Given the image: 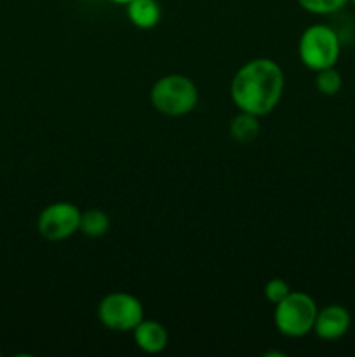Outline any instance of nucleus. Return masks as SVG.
Masks as SVG:
<instances>
[{"instance_id":"obj_1","label":"nucleus","mask_w":355,"mask_h":357,"mask_svg":"<svg viewBox=\"0 0 355 357\" xmlns=\"http://www.w3.org/2000/svg\"><path fill=\"white\" fill-rule=\"evenodd\" d=\"M284 87L285 77L281 65L270 58H256L237 70L230 96L240 112L265 117L281 103Z\"/></svg>"},{"instance_id":"obj_2","label":"nucleus","mask_w":355,"mask_h":357,"mask_svg":"<svg viewBox=\"0 0 355 357\" xmlns=\"http://www.w3.org/2000/svg\"><path fill=\"white\" fill-rule=\"evenodd\" d=\"M150 101L159 114L167 117H183L195 110L198 89L191 79L180 73L164 75L153 84Z\"/></svg>"},{"instance_id":"obj_3","label":"nucleus","mask_w":355,"mask_h":357,"mask_svg":"<svg viewBox=\"0 0 355 357\" xmlns=\"http://www.w3.org/2000/svg\"><path fill=\"white\" fill-rule=\"evenodd\" d=\"M298 54L308 70L331 68L341 54V37L329 24H312L301 33L298 42Z\"/></svg>"},{"instance_id":"obj_4","label":"nucleus","mask_w":355,"mask_h":357,"mask_svg":"<svg viewBox=\"0 0 355 357\" xmlns=\"http://www.w3.org/2000/svg\"><path fill=\"white\" fill-rule=\"evenodd\" d=\"M319 309L308 293L291 291L275 305L274 323L278 333L287 338H301L313 331Z\"/></svg>"},{"instance_id":"obj_5","label":"nucleus","mask_w":355,"mask_h":357,"mask_svg":"<svg viewBox=\"0 0 355 357\" xmlns=\"http://www.w3.org/2000/svg\"><path fill=\"white\" fill-rule=\"evenodd\" d=\"M97 317L106 330L132 331L145 319V310L134 295L115 291L101 298Z\"/></svg>"},{"instance_id":"obj_6","label":"nucleus","mask_w":355,"mask_h":357,"mask_svg":"<svg viewBox=\"0 0 355 357\" xmlns=\"http://www.w3.org/2000/svg\"><path fill=\"white\" fill-rule=\"evenodd\" d=\"M80 216L82 211L72 202H52L38 215L37 230L45 241H65L80 230Z\"/></svg>"},{"instance_id":"obj_7","label":"nucleus","mask_w":355,"mask_h":357,"mask_svg":"<svg viewBox=\"0 0 355 357\" xmlns=\"http://www.w3.org/2000/svg\"><path fill=\"white\" fill-rule=\"evenodd\" d=\"M352 326V316L345 307L327 305L317 312L313 333L326 342H334L343 338Z\"/></svg>"},{"instance_id":"obj_8","label":"nucleus","mask_w":355,"mask_h":357,"mask_svg":"<svg viewBox=\"0 0 355 357\" xmlns=\"http://www.w3.org/2000/svg\"><path fill=\"white\" fill-rule=\"evenodd\" d=\"M132 337H134L136 347L145 354H159L169 344V333L166 326L152 319H143L132 330Z\"/></svg>"},{"instance_id":"obj_9","label":"nucleus","mask_w":355,"mask_h":357,"mask_svg":"<svg viewBox=\"0 0 355 357\" xmlns=\"http://www.w3.org/2000/svg\"><path fill=\"white\" fill-rule=\"evenodd\" d=\"M127 17L139 30H152L159 24L162 10L157 0H131L127 3Z\"/></svg>"},{"instance_id":"obj_10","label":"nucleus","mask_w":355,"mask_h":357,"mask_svg":"<svg viewBox=\"0 0 355 357\" xmlns=\"http://www.w3.org/2000/svg\"><path fill=\"white\" fill-rule=\"evenodd\" d=\"M261 131L260 117L247 112H240L230 122V136L239 143H251Z\"/></svg>"},{"instance_id":"obj_11","label":"nucleus","mask_w":355,"mask_h":357,"mask_svg":"<svg viewBox=\"0 0 355 357\" xmlns=\"http://www.w3.org/2000/svg\"><path fill=\"white\" fill-rule=\"evenodd\" d=\"M110 230V216L103 209H87L80 216V232L90 239L106 236Z\"/></svg>"},{"instance_id":"obj_12","label":"nucleus","mask_w":355,"mask_h":357,"mask_svg":"<svg viewBox=\"0 0 355 357\" xmlns=\"http://www.w3.org/2000/svg\"><path fill=\"white\" fill-rule=\"evenodd\" d=\"M315 87L320 94H324V96H336L341 91V87H343L341 73L338 72L334 66L319 70V72H317Z\"/></svg>"},{"instance_id":"obj_13","label":"nucleus","mask_w":355,"mask_h":357,"mask_svg":"<svg viewBox=\"0 0 355 357\" xmlns=\"http://www.w3.org/2000/svg\"><path fill=\"white\" fill-rule=\"evenodd\" d=\"M301 9L317 16H327L343 9L350 0H296Z\"/></svg>"},{"instance_id":"obj_14","label":"nucleus","mask_w":355,"mask_h":357,"mask_svg":"<svg viewBox=\"0 0 355 357\" xmlns=\"http://www.w3.org/2000/svg\"><path fill=\"white\" fill-rule=\"evenodd\" d=\"M291 291L292 289L291 286H289V282H285L284 279L281 278L270 279V281L265 284V296H267V300L271 305H277V303L282 302Z\"/></svg>"},{"instance_id":"obj_15","label":"nucleus","mask_w":355,"mask_h":357,"mask_svg":"<svg viewBox=\"0 0 355 357\" xmlns=\"http://www.w3.org/2000/svg\"><path fill=\"white\" fill-rule=\"evenodd\" d=\"M110 2H113V3H125V6H127V3L131 2V0H110Z\"/></svg>"},{"instance_id":"obj_16","label":"nucleus","mask_w":355,"mask_h":357,"mask_svg":"<svg viewBox=\"0 0 355 357\" xmlns=\"http://www.w3.org/2000/svg\"><path fill=\"white\" fill-rule=\"evenodd\" d=\"M350 2H352V3H354V6H355V0H350Z\"/></svg>"}]
</instances>
